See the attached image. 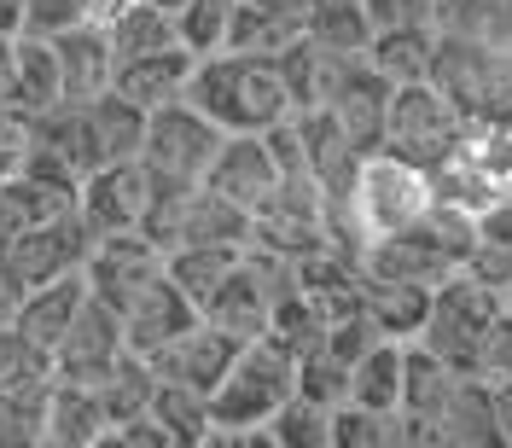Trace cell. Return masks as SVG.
I'll use <instances>...</instances> for the list:
<instances>
[{
  "label": "cell",
  "mask_w": 512,
  "mask_h": 448,
  "mask_svg": "<svg viewBox=\"0 0 512 448\" xmlns=\"http://www.w3.org/2000/svg\"><path fill=\"white\" fill-rule=\"evenodd\" d=\"M297 396V355L280 344V338H245L227 379L210 390V414H216V431H210V448H274V431L268 419Z\"/></svg>",
  "instance_id": "6da1fadb"
},
{
  "label": "cell",
  "mask_w": 512,
  "mask_h": 448,
  "mask_svg": "<svg viewBox=\"0 0 512 448\" xmlns=\"http://www.w3.org/2000/svg\"><path fill=\"white\" fill-rule=\"evenodd\" d=\"M187 99L210 123H222L227 134H262L268 123L291 117L280 59H268V53H233V47L204 53V59L192 64Z\"/></svg>",
  "instance_id": "7a4b0ae2"
},
{
  "label": "cell",
  "mask_w": 512,
  "mask_h": 448,
  "mask_svg": "<svg viewBox=\"0 0 512 448\" xmlns=\"http://www.w3.org/2000/svg\"><path fill=\"white\" fill-rule=\"evenodd\" d=\"M501 315V291L478 280L472 268H454L443 286L431 291V309L419 326V344L431 355H443L454 373H478L483 367V338Z\"/></svg>",
  "instance_id": "3957f363"
},
{
  "label": "cell",
  "mask_w": 512,
  "mask_h": 448,
  "mask_svg": "<svg viewBox=\"0 0 512 448\" xmlns=\"http://www.w3.org/2000/svg\"><path fill=\"white\" fill-rule=\"evenodd\" d=\"M472 134V117L425 76L390 88V117H384V152L419 163V169H443Z\"/></svg>",
  "instance_id": "277c9868"
},
{
  "label": "cell",
  "mask_w": 512,
  "mask_h": 448,
  "mask_svg": "<svg viewBox=\"0 0 512 448\" xmlns=\"http://www.w3.org/2000/svg\"><path fill=\"white\" fill-rule=\"evenodd\" d=\"M350 216L355 227L367 233V245L384 239V233H402V227H414L431 204H437V187H431V169H419V163L396 158V152H367L361 169H355V187H350Z\"/></svg>",
  "instance_id": "5b68a950"
},
{
  "label": "cell",
  "mask_w": 512,
  "mask_h": 448,
  "mask_svg": "<svg viewBox=\"0 0 512 448\" xmlns=\"http://www.w3.org/2000/svg\"><path fill=\"white\" fill-rule=\"evenodd\" d=\"M227 128L210 123L187 94L158 105V111H146V140H140V163L158 175V181H204V169L216 163L222 152Z\"/></svg>",
  "instance_id": "8992f818"
},
{
  "label": "cell",
  "mask_w": 512,
  "mask_h": 448,
  "mask_svg": "<svg viewBox=\"0 0 512 448\" xmlns=\"http://www.w3.org/2000/svg\"><path fill=\"white\" fill-rule=\"evenodd\" d=\"M94 239L99 233L88 227L82 210H64L53 222H35V227H24L18 239H6V245H0V262H6L24 286H41V280L76 274V268L88 262V251H94Z\"/></svg>",
  "instance_id": "52a82bcc"
},
{
  "label": "cell",
  "mask_w": 512,
  "mask_h": 448,
  "mask_svg": "<svg viewBox=\"0 0 512 448\" xmlns=\"http://www.w3.org/2000/svg\"><path fill=\"white\" fill-rule=\"evenodd\" d=\"M82 274H88V291H94L99 303H111V309L123 315L128 297L146 291L163 274V251L140 233V227H128V233H99L88 262H82Z\"/></svg>",
  "instance_id": "ba28073f"
},
{
  "label": "cell",
  "mask_w": 512,
  "mask_h": 448,
  "mask_svg": "<svg viewBox=\"0 0 512 448\" xmlns=\"http://www.w3.org/2000/svg\"><path fill=\"white\" fill-rule=\"evenodd\" d=\"M128 355V338H123V315L111 303H99L88 291L82 315L70 320V332L59 338L53 350V379H70V384H99L117 361Z\"/></svg>",
  "instance_id": "9c48e42d"
},
{
  "label": "cell",
  "mask_w": 512,
  "mask_h": 448,
  "mask_svg": "<svg viewBox=\"0 0 512 448\" xmlns=\"http://www.w3.org/2000/svg\"><path fill=\"white\" fill-rule=\"evenodd\" d=\"M367 274H384V280H414V286H443L454 268H466V251L460 245H448L437 227L419 216L414 227H402V233H384L367 245V262H361Z\"/></svg>",
  "instance_id": "30bf717a"
},
{
  "label": "cell",
  "mask_w": 512,
  "mask_h": 448,
  "mask_svg": "<svg viewBox=\"0 0 512 448\" xmlns=\"http://www.w3.org/2000/svg\"><path fill=\"white\" fill-rule=\"evenodd\" d=\"M146 204H152V169L140 158L99 163L94 175H82V192H76V210L88 216L94 233H128V227H140L146 222Z\"/></svg>",
  "instance_id": "8fae6325"
},
{
  "label": "cell",
  "mask_w": 512,
  "mask_h": 448,
  "mask_svg": "<svg viewBox=\"0 0 512 448\" xmlns=\"http://www.w3.org/2000/svg\"><path fill=\"white\" fill-rule=\"evenodd\" d=\"M239 344H245V338L222 332L216 320H192L181 338H169V344H163L158 355H146V361H152V373H158V379L192 384V390H204V396H210V390L227 379V367H233Z\"/></svg>",
  "instance_id": "7c38bea8"
},
{
  "label": "cell",
  "mask_w": 512,
  "mask_h": 448,
  "mask_svg": "<svg viewBox=\"0 0 512 448\" xmlns=\"http://www.w3.org/2000/svg\"><path fill=\"white\" fill-rule=\"evenodd\" d=\"M192 320H204V315H198V303H192L187 291L169 280V268H163L146 291H134V297H128L123 338H128V350H134V355H158L169 338H181V332H187Z\"/></svg>",
  "instance_id": "4fadbf2b"
},
{
  "label": "cell",
  "mask_w": 512,
  "mask_h": 448,
  "mask_svg": "<svg viewBox=\"0 0 512 448\" xmlns=\"http://www.w3.org/2000/svg\"><path fill=\"white\" fill-rule=\"evenodd\" d=\"M204 187H216L222 198H233L239 210H256L268 192L280 187V163L268 158L262 134H227L216 163L204 169Z\"/></svg>",
  "instance_id": "5bb4252c"
},
{
  "label": "cell",
  "mask_w": 512,
  "mask_h": 448,
  "mask_svg": "<svg viewBox=\"0 0 512 448\" xmlns=\"http://www.w3.org/2000/svg\"><path fill=\"white\" fill-rule=\"evenodd\" d=\"M297 128H303V152H309V175L326 198H350L355 169H361V146H355L344 123L332 117V105H315V111H297Z\"/></svg>",
  "instance_id": "9a60e30c"
},
{
  "label": "cell",
  "mask_w": 512,
  "mask_h": 448,
  "mask_svg": "<svg viewBox=\"0 0 512 448\" xmlns=\"http://www.w3.org/2000/svg\"><path fill=\"white\" fill-rule=\"evenodd\" d=\"M53 59H59L64 99H99L111 88V76H117V53H111V35H105L99 18L53 35Z\"/></svg>",
  "instance_id": "2e32d148"
},
{
  "label": "cell",
  "mask_w": 512,
  "mask_h": 448,
  "mask_svg": "<svg viewBox=\"0 0 512 448\" xmlns=\"http://www.w3.org/2000/svg\"><path fill=\"white\" fill-rule=\"evenodd\" d=\"M355 59H361V53H338V47H326V41H315V35L303 30L286 53H280V76H286L291 111L332 105V94H338V82H344V70H350Z\"/></svg>",
  "instance_id": "e0dca14e"
},
{
  "label": "cell",
  "mask_w": 512,
  "mask_h": 448,
  "mask_svg": "<svg viewBox=\"0 0 512 448\" xmlns=\"http://www.w3.org/2000/svg\"><path fill=\"white\" fill-rule=\"evenodd\" d=\"M332 117L344 123V134H350L361 152H379L384 117H390V82L367 59H355L344 70V82H338V94H332Z\"/></svg>",
  "instance_id": "ac0fdd59"
},
{
  "label": "cell",
  "mask_w": 512,
  "mask_h": 448,
  "mask_svg": "<svg viewBox=\"0 0 512 448\" xmlns=\"http://www.w3.org/2000/svg\"><path fill=\"white\" fill-rule=\"evenodd\" d=\"M111 431L105 402H99L94 384H70L53 379L47 390V425H41V448H99Z\"/></svg>",
  "instance_id": "d6986e66"
},
{
  "label": "cell",
  "mask_w": 512,
  "mask_h": 448,
  "mask_svg": "<svg viewBox=\"0 0 512 448\" xmlns=\"http://www.w3.org/2000/svg\"><path fill=\"white\" fill-rule=\"evenodd\" d=\"M192 64H198V53H187V47H158V53H140V59H117L111 88L123 99H134L140 111H158V105L187 94Z\"/></svg>",
  "instance_id": "ffe728a7"
},
{
  "label": "cell",
  "mask_w": 512,
  "mask_h": 448,
  "mask_svg": "<svg viewBox=\"0 0 512 448\" xmlns=\"http://www.w3.org/2000/svg\"><path fill=\"white\" fill-rule=\"evenodd\" d=\"M82 303H88V274L76 268V274H59V280H41V286H30V297H24V309H18V332L30 338L35 350H59V338L70 332V320L82 315Z\"/></svg>",
  "instance_id": "44dd1931"
},
{
  "label": "cell",
  "mask_w": 512,
  "mask_h": 448,
  "mask_svg": "<svg viewBox=\"0 0 512 448\" xmlns=\"http://www.w3.org/2000/svg\"><path fill=\"white\" fill-rule=\"evenodd\" d=\"M437 443L443 448H501L495 408H489V379L483 373H460L454 379L443 414H437Z\"/></svg>",
  "instance_id": "7402d4cb"
},
{
  "label": "cell",
  "mask_w": 512,
  "mask_h": 448,
  "mask_svg": "<svg viewBox=\"0 0 512 448\" xmlns=\"http://www.w3.org/2000/svg\"><path fill=\"white\" fill-rule=\"evenodd\" d=\"M425 309H431V286L384 280V274H367V268H361V315L379 326V338H402V344L419 338Z\"/></svg>",
  "instance_id": "603a6c76"
},
{
  "label": "cell",
  "mask_w": 512,
  "mask_h": 448,
  "mask_svg": "<svg viewBox=\"0 0 512 448\" xmlns=\"http://www.w3.org/2000/svg\"><path fill=\"white\" fill-rule=\"evenodd\" d=\"M309 30V6H268V0H239L233 6V30L227 47L233 53H268L280 59L297 35Z\"/></svg>",
  "instance_id": "cb8c5ba5"
},
{
  "label": "cell",
  "mask_w": 512,
  "mask_h": 448,
  "mask_svg": "<svg viewBox=\"0 0 512 448\" xmlns=\"http://www.w3.org/2000/svg\"><path fill=\"white\" fill-rule=\"evenodd\" d=\"M350 402L402 414V338H373L350 367Z\"/></svg>",
  "instance_id": "d4e9b609"
},
{
  "label": "cell",
  "mask_w": 512,
  "mask_h": 448,
  "mask_svg": "<svg viewBox=\"0 0 512 448\" xmlns=\"http://www.w3.org/2000/svg\"><path fill=\"white\" fill-rule=\"evenodd\" d=\"M437 35L443 30H373V41H367L361 59L373 64L390 88L425 82V76H431V59H437Z\"/></svg>",
  "instance_id": "484cf974"
},
{
  "label": "cell",
  "mask_w": 512,
  "mask_h": 448,
  "mask_svg": "<svg viewBox=\"0 0 512 448\" xmlns=\"http://www.w3.org/2000/svg\"><path fill=\"white\" fill-rule=\"evenodd\" d=\"M152 419L169 431L175 448H210V431H216L210 396L192 390V384H175V379H158V390H152Z\"/></svg>",
  "instance_id": "4316f807"
},
{
  "label": "cell",
  "mask_w": 512,
  "mask_h": 448,
  "mask_svg": "<svg viewBox=\"0 0 512 448\" xmlns=\"http://www.w3.org/2000/svg\"><path fill=\"white\" fill-rule=\"evenodd\" d=\"M99 24L111 35V53H117V59H140V53H158V47H181V41H175V18L158 12L152 0H128V6H117V12L99 18Z\"/></svg>",
  "instance_id": "83f0119b"
},
{
  "label": "cell",
  "mask_w": 512,
  "mask_h": 448,
  "mask_svg": "<svg viewBox=\"0 0 512 448\" xmlns=\"http://www.w3.org/2000/svg\"><path fill=\"white\" fill-rule=\"evenodd\" d=\"M64 88H59V59H53V41L47 35H30L18 30V88H12V105L41 117L47 105H59Z\"/></svg>",
  "instance_id": "f1b7e54d"
},
{
  "label": "cell",
  "mask_w": 512,
  "mask_h": 448,
  "mask_svg": "<svg viewBox=\"0 0 512 448\" xmlns=\"http://www.w3.org/2000/svg\"><path fill=\"white\" fill-rule=\"evenodd\" d=\"M47 390H53V379H12V384H0V448H41Z\"/></svg>",
  "instance_id": "f546056e"
},
{
  "label": "cell",
  "mask_w": 512,
  "mask_h": 448,
  "mask_svg": "<svg viewBox=\"0 0 512 448\" xmlns=\"http://www.w3.org/2000/svg\"><path fill=\"white\" fill-rule=\"evenodd\" d=\"M239 262L233 245H175V251L163 256V268H169V280L187 291L192 303H198V315H204V303L216 297V286L227 280V268Z\"/></svg>",
  "instance_id": "4dcf8cb0"
},
{
  "label": "cell",
  "mask_w": 512,
  "mask_h": 448,
  "mask_svg": "<svg viewBox=\"0 0 512 448\" xmlns=\"http://www.w3.org/2000/svg\"><path fill=\"white\" fill-rule=\"evenodd\" d=\"M233 6L239 0H187L181 12H175V41L187 47V53H222L227 47V30H233Z\"/></svg>",
  "instance_id": "1f68e13d"
},
{
  "label": "cell",
  "mask_w": 512,
  "mask_h": 448,
  "mask_svg": "<svg viewBox=\"0 0 512 448\" xmlns=\"http://www.w3.org/2000/svg\"><path fill=\"white\" fill-rule=\"evenodd\" d=\"M396 437H402V414H379L361 402L332 408V448H396Z\"/></svg>",
  "instance_id": "d6a6232c"
},
{
  "label": "cell",
  "mask_w": 512,
  "mask_h": 448,
  "mask_svg": "<svg viewBox=\"0 0 512 448\" xmlns=\"http://www.w3.org/2000/svg\"><path fill=\"white\" fill-rule=\"evenodd\" d=\"M268 431H274V448H332V408H320L309 396H291L268 419Z\"/></svg>",
  "instance_id": "836d02e7"
},
{
  "label": "cell",
  "mask_w": 512,
  "mask_h": 448,
  "mask_svg": "<svg viewBox=\"0 0 512 448\" xmlns=\"http://www.w3.org/2000/svg\"><path fill=\"white\" fill-rule=\"evenodd\" d=\"M309 35L326 41V47H338V53H367V41H373V18H367L361 0L315 6V12H309Z\"/></svg>",
  "instance_id": "e575fe53"
},
{
  "label": "cell",
  "mask_w": 512,
  "mask_h": 448,
  "mask_svg": "<svg viewBox=\"0 0 512 448\" xmlns=\"http://www.w3.org/2000/svg\"><path fill=\"white\" fill-rule=\"evenodd\" d=\"M297 396H309V402H320V408L350 402V361H338L326 344L309 350V355H297Z\"/></svg>",
  "instance_id": "d590c367"
},
{
  "label": "cell",
  "mask_w": 512,
  "mask_h": 448,
  "mask_svg": "<svg viewBox=\"0 0 512 448\" xmlns=\"http://www.w3.org/2000/svg\"><path fill=\"white\" fill-rule=\"evenodd\" d=\"M373 30H443V0H361Z\"/></svg>",
  "instance_id": "8d00e7d4"
},
{
  "label": "cell",
  "mask_w": 512,
  "mask_h": 448,
  "mask_svg": "<svg viewBox=\"0 0 512 448\" xmlns=\"http://www.w3.org/2000/svg\"><path fill=\"white\" fill-rule=\"evenodd\" d=\"M94 18V0H24V30L30 35H64Z\"/></svg>",
  "instance_id": "74e56055"
},
{
  "label": "cell",
  "mask_w": 512,
  "mask_h": 448,
  "mask_svg": "<svg viewBox=\"0 0 512 448\" xmlns=\"http://www.w3.org/2000/svg\"><path fill=\"white\" fill-rule=\"evenodd\" d=\"M472 222H478L483 251H512V192H495L489 204H478ZM478 245H472V251H478Z\"/></svg>",
  "instance_id": "f35d334b"
},
{
  "label": "cell",
  "mask_w": 512,
  "mask_h": 448,
  "mask_svg": "<svg viewBox=\"0 0 512 448\" xmlns=\"http://www.w3.org/2000/svg\"><path fill=\"white\" fill-rule=\"evenodd\" d=\"M483 379H501V373H512V309L501 303V315H495V326H489V338H483Z\"/></svg>",
  "instance_id": "ab89813d"
},
{
  "label": "cell",
  "mask_w": 512,
  "mask_h": 448,
  "mask_svg": "<svg viewBox=\"0 0 512 448\" xmlns=\"http://www.w3.org/2000/svg\"><path fill=\"white\" fill-rule=\"evenodd\" d=\"M24 140H30V111L0 99V152H24Z\"/></svg>",
  "instance_id": "60d3db41"
},
{
  "label": "cell",
  "mask_w": 512,
  "mask_h": 448,
  "mask_svg": "<svg viewBox=\"0 0 512 448\" xmlns=\"http://www.w3.org/2000/svg\"><path fill=\"white\" fill-rule=\"evenodd\" d=\"M489 408H495V431H501V448H512V373L489 379Z\"/></svg>",
  "instance_id": "b9f144b4"
},
{
  "label": "cell",
  "mask_w": 512,
  "mask_h": 448,
  "mask_svg": "<svg viewBox=\"0 0 512 448\" xmlns=\"http://www.w3.org/2000/svg\"><path fill=\"white\" fill-rule=\"evenodd\" d=\"M24 297H30V286H24V280H18V274L0 262V326H12V320H18Z\"/></svg>",
  "instance_id": "7bdbcfd3"
},
{
  "label": "cell",
  "mask_w": 512,
  "mask_h": 448,
  "mask_svg": "<svg viewBox=\"0 0 512 448\" xmlns=\"http://www.w3.org/2000/svg\"><path fill=\"white\" fill-rule=\"evenodd\" d=\"M18 88V35H0V99H12Z\"/></svg>",
  "instance_id": "ee69618b"
},
{
  "label": "cell",
  "mask_w": 512,
  "mask_h": 448,
  "mask_svg": "<svg viewBox=\"0 0 512 448\" xmlns=\"http://www.w3.org/2000/svg\"><path fill=\"white\" fill-rule=\"evenodd\" d=\"M24 30V0H0V35Z\"/></svg>",
  "instance_id": "f6af8a7d"
},
{
  "label": "cell",
  "mask_w": 512,
  "mask_h": 448,
  "mask_svg": "<svg viewBox=\"0 0 512 448\" xmlns=\"http://www.w3.org/2000/svg\"><path fill=\"white\" fill-rule=\"evenodd\" d=\"M12 169H18V152H0V181H6Z\"/></svg>",
  "instance_id": "bcb514c9"
},
{
  "label": "cell",
  "mask_w": 512,
  "mask_h": 448,
  "mask_svg": "<svg viewBox=\"0 0 512 448\" xmlns=\"http://www.w3.org/2000/svg\"><path fill=\"white\" fill-rule=\"evenodd\" d=\"M152 6H158V12H169V18H175V12H181L187 0H152Z\"/></svg>",
  "instance_id": "7dc6e473"
},
{
  "label": "cell",
  "mask_w": 512,
  "mask_h": 448,
  "mask_svg": "<svg viewBox=\"0 0 512 448\" xmlns=\"http://www.w3.org/2000/svg\"><path fill=\"white\" fill-rule=\"evenodd\" d=\"M501 303H507V309H512V274H507V280H501Z\"/></svg>",
  "instance_id": "c3c4849f"
},
{
  "label": "cell",
  "mask_w": 512,
  "mask_h": 448,
  "mask_svg": "<svg viewBox=\"0 0 512 448\" xmlns=\"http://www.w3.org/2000/svg\"><path fill=\"white\" fill-rule=\"evenodd\" d=\"M303 6H309V12H315V6H344V0H303Z\"/></svg>",
  "instance_id": "681fc988"
},
{
  "label": "cell",
  "mask_w": 512,
  "mask_h": 448,
  "mask_svg": "<svg viewBox=\"0 0 512 448\" xmlns=\"http://www.w3.org/2000/svg\"><path fill=\"white\" fill-rule=\"evenodd\" d=\"M454 6H466V0H443V18H448V12H454Z\"/></svg>",
  "instance_id": "f907efd6"
},
{
  "label": "cell",
  "mask_w": 512,
  "mask_h": 448,
  "mask_svg": "<svg viewBox=\"0 0 512 448\" xmlns=\"http://www.w3.org/2000/svg\"><path fill=\"white\" fill-rule=\"evenodd\" d=\"M507 192H512V187H507Z\"/></svg>",
  "instance_id": "816d5d0a"
}]
</instances>
